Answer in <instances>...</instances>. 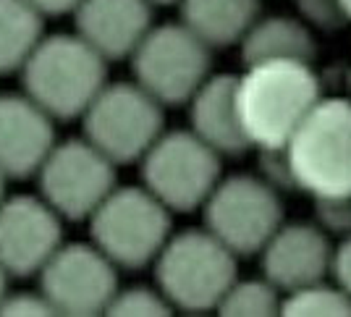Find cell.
Masks as SVG:
<instances>
[{
	"label": "cell",
	"mask_w": 351,
	"mask_h": 317,
	"mask_svg": "<svg viewBox=\"0 0 351 317\" xmlns=\"http://www.w3.org/2000/svg\"><path fill=\"white\" fill-rule=\"evenodd\" d=\"M320 97V79L309 60H263L236 76L241 126L260 152L283 150Z\"/></svg>",
	"instance_id": "cell-1"
},
{
	"label": "cell",
	"mask_w": 351,
	"mask_h": 317,
	"mask_svg": "<svg viewBox=\"0 0 351 317\" xmlns=\"http://www.w3.org/2000/svg\"><path fill=\"white\" fill-rule=\"evenodd\" d=\"M286 187L312 200L351 197V100L320 97L283 150Z\"/></svg>",
	"instance_id": "cell-2"
},
{
	"label": "cell",
	"mask_w": 351,
	"mask_h": 317,
	"mask_svg": "<svg viewBox=\"0 0 351 317\" xmlns=\"http://www.w3.org/2000/svg\"><path fill=\"white\" fill-rule=\"evenodd\" d=\"M108 60L76 32L43 37L21 66V86L53 121H73L87 113L108 84Z\"/></svg>",
	"instance_id": "cell-3"
},
{
	"label": "cell",
	"mask_w": 351,
	"mask_h": 317,
	"mask_svg": "<svg viewBox=\"0 0 351 317\" xmlns=\"http://www.w3.org/2000/svg\"><path fill=\"white\" fill-rule=\"evenodd\" d=\"M236 259L207 228L181 231L165 242L152 262L155 283L173 309L191 315L218 312L220 299L239 278Z\"/></svg>",
	"instance_id": "cell-4"
},
{
	"label": "cell",
	"mask_w": 351,
	"mask_h": 317,
	"mask_svg": "<svg viewBox=\"0 0 351 317\" xmlns=\"http://www.w3.org/2000/svg\"><path fill=\"white\" fill-rule=\"evenodd\" d=\"M171 236V210L145 187H116L89 218V242L123 270L152 265Z\"/></svg>",
	"instance_id": "cell-5"
},
{
	"label": "cell",
	"mask_w": 351,
	"mask_h": 317,
	"mask_svg": "<svg viewBox=\"0 0 351 317\" xmlns=\"http://www.w3.org/2000/svg\"><path fill=\"white\" fill-rule=\"evenodd\" d=\"M220 155L194 131H162L139 160L142 187L171 213L202 210L218 187Z\"/></svg>",
	"instance_id": "cell-6"
},
{
	"label": "cell",
	"mask_w": 351,
	"mask_h": 317,
	"mask_svg": "<svg viewBox=\"0 0 351 317\" xmlns=\"http://www.w3.org/2000/svg\"><path fill=\"white\" fill-rule=\"evenodd\" d=\"M205 228L236 257L260 255L270 236L283 226L278 187L267 178L236 173L220 178L202 204Z\"/></svg>",
	"instance_id": "cell-7"
},
{
	"label": "cell",
	"mask_w": 351,
	"mask_h": 317,
	"mask_svg": "<svg viewBox=\"0 0 351 317\" xmlns=\"http://www.w3.org/2000/svg\"><path fill=\"white\" fill-rule=\"evenodd\" d=\"M129 60L134 82L162 108L186 105L213 76V50L181 21L152 27Z\"/></svg>",
	"instance_id": "cell-8"
},
{
	"label": "cell",
	"mask_w": 351,
	"mask_h": 317,
	"mask_svg": "<svg viewBox=\"0 0 351 317\" xmlns=\"http://www.w3.org/2000/svg\"><path fill=\"white\" fill-rule=\"evenodd\" d=\"M84 139L116 165H132L162 134V105L136 82L105 84L79 118Z\"/></svg>",
	"instance_id": "cell-9"
},
{
	"label": "cell",
	"mask_w": 351,
	"mask_h": 317,
	"mask_svg": "<svg viewBox=\"0 0 351 317\" xmlns=\"http://www.w3.org/2000/svg\"><path fill=\"white\" fill-rule=\"evenodd\" d=\"M37 189L63 220H89L116 189V163L84 137L56 142L37 171Z\"/></svg>",
	"instance_id": "cell-10"
},
{
	"label": "cell",
	"mask_w": 351,
	"mask_h": 317,
	"mask_svg": "<svg viewBox=\"0 0 351 317\" xmlns=\"http://www.w3.org/2000/svg\"><path fill=\"white\" fill-rule=\"evenodd\" d=\"M56 315H103L118 294V268L92 244H60L37 273Z\"/></svg>",
	"instance_id": "cell-11"
},
{
	"label": "cell",
	"mask_w": 351,
	"mask_h": 317,
	"mask_svg": "<svg viewBox=\"0 0 351 317\" xmlns=\"http://www.w3.org/2000/svg\"><path fill=\"white\" fill-rule=\"evenodd\" d=\"M63 218L37 194L0 202V268L8 278H29L63 244Z\"/></svg>",
	"instance_id": "cell-12"
},
{
	"label": "cell",
	"mask_w": 351,
	"mask_h": 317,
	"mask_svg": "<svg viewBox=\"0 0 351 317\" xmlns=\"http://www.w3.org/2000/svg\"><path fill=\"white\" fill-rule=\"evenodd\" d=\"M333 246L328 233L309 223H283L260 252L263 278L280 294L325 281L330 275Z\"/></svg>",
	"instance_id": "cell-13"
},
{
	"label": "cell",
	"mask_w": 351,
	"mask_h": 317,
	"mask_svg": "<svg viewBox=\"0 0 351 317\" xmlns=\"http://www.w3.org/2000/svg\"><path fill=\"white\" fill-rule=\"evenodd\" d=\"M56 147L53 118L27 95H0V173L5 181L37 176Z\"/></svg>",
	"instance_id": "cell-14"
},
{
	"label": "cell",
	"mask_w": 351,
	"mask_h": 317,
	"mask_svg": "<svg viewBox=\"0 0 351 317\" xmlns=\"http://www.w3.org/2000/svg\"><path fill=\"white\" fill-rule=\"evenodd\" d=\"M71 16L73 32L108 63L132 56L155 27L147 0H82Z\"/></svg>",
	"instance_id": "cell-15"
},
{
	"label": "cell",
	"mask_w": 351,
	"mask_h": 317,
	"mask_svg": "<svg viewBox=\"0 0 351 317\" xmlns=\"http://www.w3.org/2000/svg\"><path fill=\"white\" fill-rule=\"evenodd\" d=\"M186 105H189V129L207 147H213L220 158H239L252 150L239 115L236 76L213 73Z\"/></svg>",
	"instance_id": "cell-16"
},
{
	"label": "cell",
	"mask_w": 351,
	"mask_h": 317,
	"mask_svg": "<svg viewBox=\"0 0 351 317\" xmlns=\"http://www.w3.org/2000/svg\"><path fill=\"white\" fill-rule=\"evenodd\" d=\"M181 24L210 50L234 47L260 19V0H178Z\"/></svg>",
	"instance_id": "cell-17"
},
{
	"label": "cell",
	"mask_w": 351,
	"mask_h": 317,
	"mask_svg": "<svg viewBox=\"0 0 351 317\" xmlns=\"http://www.w3.org/2000/svg\"><path fill=\"white\" fill-rule=\"evenodd\" d=\"M241 63H263V60H312L315 37L312 29L289 16H260L239 43Z\"/></svg>",
	"instance_id": "cell-18"
},
{
	"label": "cell",
	"mask_w": 351,
	"mask_h": 317,
	"mask_svg": "<svg viewBox=\"0 0 351 317\" xmlns=\"http://www.w3.org/2000/svg\"><path fill=\"white\" fill-rule=\"evenodd\" d=\"M45 16L27 0H0V76L21 71L43 40Z\"/></svg>",
	"instance_id": "cell-19"
},
{
	"label": "cell",
	"mask_w": 351,
	"mask_h": 317,
	"mask_svg": "<svg viewBox=\"0 0 351 317\" xmlns=\"http://www.w3.org/2000/svg\"><path fill=\"white\" fill-rule=\"evenodd\" d=\"M280 315L291 317H349L351 315V296L338 286L336 281L328 283L317 281L304 288H296L283 296Z\"/></svg>",
	"instance_id": "cell-20"
},
{
	"label": "cell",
	"mask_w": 351,
	"mask_h": 317,
	"mask_svg": "<svg viewBox=\"0 0 351 317\" xmlns=\"http://www.w3.org/2000/svg\"><path fill=\"white\" fill-rule=\"evenodd\" d=\"M283 296L267 278H236L226 296L220 299L218 312L228 317H265L280 315Z\"/></svg>",
	"instance_id": "cell-21"
},
{
	"label": "cell",
	"mask_w": 351,
	"mask_h": 317,
	"mask_svg": "<svg viewBox=\"0 0 351 317\" xmlns=\"http://www.w3.org/2000/svg\"><path fill=\"white\" fill-rule=\"evenodd\" d=\"M173 307L168 299L160 294V288H147V286H134V288H118L113 302L108 307V315H142V317H155V315H171Z\"/></svg>",
	"instance_id": "cell-22"
},
{
	"label": "cell",
	"mask_w": 351,
	"mask_h": 317,
	"mask_svg": "<svg viewBox=\"0 0 351 317\" xmlns=\"http://www.w3.org/2000/svg\"><path fill=\"white\" fill-rule=\"evenodd\" d=\"M296 8L309 29L336 32L341 24H346V16L341 11L338 0H296Z\"/></svg>",
	"instance_id": "cell-23"
},
{
	"label": "cell",
	"mask_w": 351,
	"mask_h": 317,
	"mask_svg": "<svg viewBox=\"0 0 351 317\" xmlns=\"http://www.w3.org/2000/svg\"><path fill=\"white\" fill-rule=\"evenodd\" d=\"M317 218H320L322 231L328 233H351V197H338V200H317Z\"/></svg>",
	"instance_id": "cell-24"
},
{
	"label": "cell",
	"mask_w": 351,
	"mask_h": 317,
	"mask_svg": "<svg viewBox=\"0 0 351 317\" xmlns=\"http://www.w3.org/2000/svg\"><path fill=\"white\" fill-rule=\"evenodd\" d=\"M0 315H56L50 302L45 299V294L37 288V291H16V294H8L3 304H0Z\"/></svg>",
	"instance_id": "cell-25"
},
{
	"label": "cell",
	"mask_w": 351,
	"mask_h": 317,
	"mask_svg": "<svg viewBox=\"0 0 351 317\" xmlns=\"http://www.w3.org/2000/svg\"><path fill=\"white\" fill-rule=\"evenodd\" d=\"M330 278L351 296V233L341 239V244L333 249L330 262Z\"/></svg>",
	"instance_id": "cell-26"
},
{
	"label": "cell",
	"mask_w": 351,
	"mask_h": 317,
	"mask_svg": "<svg viewBox=\"0 0 351 317\" xmlns=\"http://www.w3.org/2000/svg\"><path fill=\"white\" fill-rule=\"evenodd\" d=\"M32 3L40 14L47 19V16H66V14H73V8L82 3V0H27Z\"/></svg>",
	"instance_id": "cell-27"
},
{
	"label": "cell",
	"mask_w": 351,
	"mask_h": 317,
	"mask_svg": "<svg viewBox=\"0 0 351 317\" xmlns=\"http://www.w3.org/2000/svg\"><path fill=\"white\" fill-rule=\"evenodd\" d=\"M5 296H8V275H5V270L0 268V304H3Z\"/></svg>",
	"instance_id": "cell-28"
},
{
	"label": "cell",
	"mask_w": 351,
	"mask_h": 317,
	"mask_svg": "<svg viewBox=\"0 0 351 317\" xmlns=\"http://www.w3.org/2000/svg\"><path fill=\"white\" fill-rule=\"evenodd\" d=\"M338 5H341L343 16H346V21L351 24V0H338Z\"/></svg>",
	"instance_id": "cell-29"
},
{
	"label": "cell",
	"mask_w": 351,
	"mask_h": 317,
	"mask_svg": "<svg viewBox=\"0 0 351 317\" xmlns=\"http://www.w3.org/2000/svg\"><path fill=\"white\" fill-rule=\"evenodd\" d=\"M147 3H149L152 8H155V5H178V0H147Z\"/></svg>",
	"instance_id": "cell-30"
},
{
	"label": "cell",
	"mask_w": 351,
	"mask_h": 317,
	"mask_svg": "<svg viewBox=\"0 0 351 317\" xmlns=\"http://www.w3.org/2000/svg\"><path fill=\"white\" fill-rule=\"evenodd\" d=\"M3 197H5V176L0 173V202H3Z\"/></svg>",
	"instance_id": "cell-31"
},
{
	"label": "cell",
	"mask_w": 351,
	"mask_h": 317,
	"mask_svg": "<svg viewBox=\"0 0 351 317\" xmlns=\"http://www.w3.org/2000/svg\"><path fill=\"white\" fill-rule=\"evenodd\" d=\"M346 86H349V100H351V69H349V76H346Z\"/></svg>",
	"instance_id": "cell-32"
}]
</instances>
